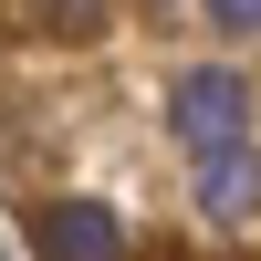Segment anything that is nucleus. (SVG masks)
<instances>
[{
    "mask_svg": "<svg viewBox=\"0 0 261 261\" xmlns=\"http://www.w3.org/2000/svg\"><path fill=\"white\" fill-rule=\"evenodd\" d=\"M32 251L42 261H125V220L105 199H53L32 220Z\"/></svg>",
    "mask_w": 261,
    "mask_h": 261,
    "instance_id": "nucleus-2",
    "label": "nucleus"
},
{
    "mask_svg": "<svg viewBox=\"0 0 261 261\" xmlns=\"http://www.w3.org/2000/svg\"><path fill=\"white\" fill-rule=\"evenodd\" d=\"M199 220H220V230H251L261 220V157L251 146H230V157L199 167Z\"/></svg>",
    "mask_w": 261,
    "mask_h": 261,
    "instance_id": "nucleus-3",
    "label": "nucleus"
},
{
    "mask_svg": "<svg viewBox=\"0 0 261 261\" xmlns=\"http://www.w3.org/2000/svg\"><path fill=\"white\" fill-rule=\"evenodd\" d=\"M167 125H178V146L188 157H230V146H251V84L241 73H220V63H199V73L167 94Z\"/></svg>",
    "mask_w": 261,
    "mask_h": 261,
    "instance_id": "nucleus-1",
    "label": "nucleus"
},
{
    "mask_svg": "<svg viewBox=\"0 0 261 261\" xmlns=\"http://www.w3.org/2000/svg\"><path fill=\"white\" fill-rule=\"evenodd\" d=\"M209 21L220 32H261V0H209Z\"/></svg>",
    "mask_w": 261,
    "mask_h": 261,
    "instance_id": "nucleus-5",
    "label": "nucleus"
},
{
    "mask_svg": "<svg viewBox=\"0 0 261 261\" xmlns=\"http://www.w3.org/2000/svg\"><path fill=\"white\" fill-rule=\"evenodd\" d=\"M105 11H115V0H32V21H42V32H63V42L105 32Z\"/></svg>",
    "mask_w": 261,
    "mask_h": 261,
    "instance_id": "nucleus-4",
    "label": "nucleus"
}]
</instances>
